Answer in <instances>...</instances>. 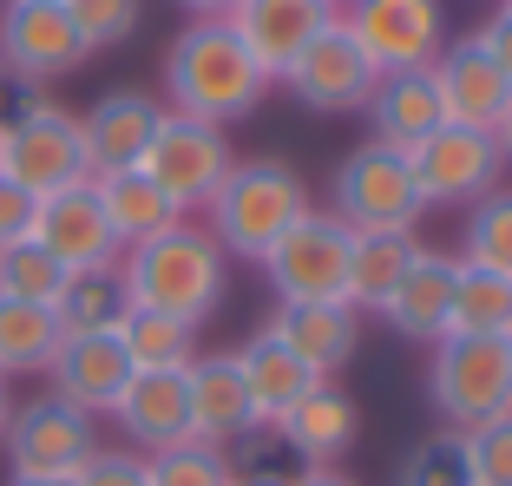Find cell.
I'll return each mask as SVG.
<instances>
[{"label": "cell", "mask_w": 512, "mask_h": 486, "mask_svg": "<svg viewBox=\"0 0 512 486\" xmlns=\"http://www.w3.org/2000/svg\"><path fill=\"white\" fill-rule=\"evenodd\" d=\"M375 79H381L375 60L355 46V33H348L342 14H335L316 40L302 46V60L283 73V86L296 92L309 112H362L368 92H375Z\"/></svg>", "instance_id": "cell-13"}, {"label": "cell", "mask_w": 512, "mask_h": 486, "mask_svg": "<svg viewBox=\"0 0 512 486\" xmlns=\"http://www.w3.org/2000/svg\"><path fill=\"white\" fill-rule=\"evenodd\" d=\"M499 7H512V0H499Z\"/></svg>", "instance_id": "cell-48"}, {"label": "cell", "mask_w": 512, "mask_h": 486, "mask_svg": "<svg viewBox=\"0 0 512 486\" xmlns=\"http://www.w3.org/2000/svg\"><path fill=\"white\" fill-rule=\"evenodd\" d=\"M414 257H421V237L414 230H355V250H348V303L362 309V316H381Z\"/></svg>", "instance_id": "cell-27"}, {"label": "cell", "mask_w": 512, "mask_h": 486, "mask_svg": "<svg viewBox=\"0 0 512 486\" xmlns=\"http://www.w3.org/2000/svg\"><path fill=\"white\" fill-rule=\"evenodd\" d=\"M414 184H421V204L440 211V204H480L486 191H499V171H506V152H499L493 132H473V125H440L434 138H421L414 152Z\"/></svg>", "instance_id": "cell-11"}, {"label": "cell", "mask_w": 512, "mask_h": 486, "mask_svg": "<svg viewBox=\"0 0 512 486\" xmlns=\"http://www.w3.org/2000/svg\"><path fill=\"white\" fill-rule=\"evenodd\" d=\"M119 270H125V289H132V309H165V316H184V322H197V329H204L230 296L224 243L204 224H191V217L158 230V237L138 243V250H125Z\"/></svg>", "instance_id": "cell-2"}, {"label": "cell", "mask_w": 512, "mask_h": 486, "mask_svg": "<svg viewBox=\"0 0 512 486\" xmlns=\"http://www.w3.org/2000/svg\"><path fill=\"white\" fill-rule=\"evenodd\" d=\"M112 335L125 342V355H132L138 375H151V368H191L197 355H204V342H197V322L165 316V309H125V322H119Z\"/></svg>", "instance_id": "cell-29"}, {"label": "cell", "mask_w": 512, "mask_h": 486, "mask_svg": "<svg viewBox=\"0 0 512 486\" xmlns=\"http://www.w3.org/2000/svg\"><path fill=\"white\" fill-rule=\"evenodd\" d=\"M33 217H40V198L20 191L14 178H0V250H7V243H27L33 237Z\"/></svg>", "instance_id": "cell-39"}, {"label": "cell", "mask_w": 512, "mask_h": 486, "mask_svg": "<svg viewBox=\"0 0 512 486\" xmlns=\"http://www.w3.org/2000/svg\"><path fill=\"white\" fill-rule=\"evenodd\" d=\"M329 20L335 14H329V7H316V0H237L230 27H237L243 46H250V60L263 66V79L276 86V79L302 60V46L316 40Z\"/></svg>", "instance_id": "cell-19"}, {"label": "cell", "mask_w": 512, "mask_h": 486, "mask_svg": "<svg viewBox=\"0 0 512 486\" xmlns=\"http://www.w3.org/2000/svg\"><path fill=\"white\" fill-rule=\"evenodd\" d=\"M453 257L473 263V270L512 276V184H499L480 204H467V230H460V250Z\"/></svg>", "instance_id": "cell-32"}, {"label": "cell", "mask_w": 512, "mask_h": 486, "mask_svg": "<svg viewBox=\"0 0 512 486\" xmlns=\"http://www.w3.org/2000/svg\"><path fill=\"white\" fill-rule=\"evenodd\" d=\"M132 355H125L119 335H60V349H53V362H46V395L73 401L79 414H112V401L125 395V381H132Z\"/></svg>", "instance_id": "cell-15"}, {"label": "cell", "mask_w": 512, "mask_h": 486, "mask_svg": "<svg viewBox=\"0 0 512 486\" xmlns=\"http://www.w3.org/2000/svg\"><path fill=\"white\" fill-rule=\"evenodd\" d=\"M460 441H467L473 486H512V414H499V421H480V427H467Z\"/></svg>", "instance_id": "cell-37"}, {"label": "cell", "mask_w": 512, "mask_h": 486, "mask_svg": "<svg viewBox=\"0 0 512 486\" xmlns=\"http://www.w3.org/2000/svg\"><path fill=\"white\" fill-rule=\"evenodd\" d=\"M92 60V46L66 20L60 0H0V73L14 86H53V79L79 73Z\"/></svg>", "instance_id": "cell-8"}, {"label": "cell", "mask_w": 512, "mask_h": 486, "mask_svg": "<svg viewBox=\"0 0 512 486\" xmlns=\"http://www.w3.org/2000/svg\"><path fill=\"white\" fill-rule=\"evenodd\" d=\"M394 486H473L460 427H434V434H421V441L394 460Z\"/></svg>", "instance_id": "cell-33"}, {"label": "cell", "mask_w": 512, "mask_h": 486, "mask_svg": "<svg viewBox=\"0 0 512 486\" xmlns=\"http://www.w3.org/2000/svg\"><path fill=\"white\" fill-rule=\"evenodd\" d=\"M204 211H211L204 230L224 243V257L263 263L283 243L289 224H302L316 211V198H309V178L296 165H283V158H237L224 171V184L204 198Z\"/></svg>", "instance_id": "cell-3"}, {"label": "cell", "mask_w": 512, "mask_h": 486, "mask_svg": "<svg viewBox=\"0 0 512 486\" xmlns=\"http://www.w3.org/2000/svg\"><path fill=\"white\" fill-rule=\"evenodd\" d=\"M158 119H165V99H151V92H138V86L99 92V99H92V112L79 119L86 152H92V171L138 165V158H145V145H151V132H158Z\"/></svg>", "instance_id": "cell-22"}, {"label": "cell", "mask_w": 512, "mask_h": 486, "mask_svg": "<svg viewBox=\"0 0 512 486\" xmlns=\"http://www.w3.org/2000/svg\"><path fill=\"white\" fill-rule=\"evenodd\" d=\"M66 20L79 27V40L92 46V53H106V46H125L138 33V20H145V0H60Z\"/></svg>", "instance_id": "cell-36"}, {"label": "cell", "mask_w": 512, "mask_h": 486, "mask_svg": "<svg viewBox=\"0 0 512 486\" xmlns=\"http://www.w3.org/2000/svg\"><path fill=\"white\" fill-rule=\"evenodd\" d=\"M440 427H480L512 414V335H440L427 362Z\"/></svg>", "instance_id": "cell-5"}, {"label": "cell", "mask_w": 512, "mask_h": 486, "mask_svg": "<svg viewBox=\"0 0 512 486\" xmlns=\"http://www.w3.org/2000/svg\"><path fill=\"white\" fill-rule=\"evenodd\" d=\"M473 40L486 46V60H493L499 73H506V86H512V7H493V14H486V27L473 33Z\"/></svg>", "instance_id": "cell-40"}, {"label": "cell", "mask_w": 512, "mask_h": 486, "mask_svg": "<svg viewBox=\"0 0 512 486\" xmlns=\"http://www.w3.org/2000/svg\"><path fill=\"white\" fill-rule=\"evenodd\" d=\"M7 421H14V395H7V375H0V434H7Z\"/></svg>", "instance_id": "cell-44"}, {"label": "cell", "mask_w": 512, "mask_h": 486, "mask_svg": "<svg viewBox=\"0 0 512 486\" xmlns=\"http://www.w3.org/2000/svg\"><path fill=\"white\" fill-rule=\"evenodd\" d=\"M125 309H132L125 270H119V263H99V270H73V276H66L53 316H60L66 335H112L125 322Z\"/></svg>", "instance_id": "cell-28"}, {"label": "cell", "mask_w": 512, "mask_h": 486, "mask_svg": "<svg viewBox=\"0 0 512 486\" xmlns=\"http://www.w3.org/2000/svg\"><path fill=\"white\" fill-rule=\"evenodd\" d=\"M60 316L40 303H7L0 296V375H46L53 349H60Z\"/></svg>", "instance_id": "cell-30"}, {"label": "cell", "mask_w": 512, "mask_h": 486, "mask_svg": "<svg viewBox=\"0 0 512 486\" xmlns=\"http://www.w3.org/2000/svg\"><path fill=\"white\" fill-rule=\"evenodd\" d=\"M33 243H40L46 257H60L66 270H99V263H119V237H112L106 211H99V198H92V178L73 184V191L40 198Z\"/></svg>", "instance_id": "cell-18"}, {"label": "cell", "mask_w": 512, "mask_h": 486, "mask_svg": "<svg viewBox=\"0 0 512 486\" xmlns=\"http://www.w3.org/2000/svg\"><path fill=\"white\" fill-rule=\"evenodd\" d=\"M14 99H20L14 112H0V125H7L0 178H14L20 191H33V198H53V191L86 184L92 178V152H86V132H79V112L40 99L33 86H20Z\"/></svg>", "instance_id": "cell-4"}, {"label": "cell", "mask_w": 512, "mask_h": 486, "mask_svg": "<svg viewBox=\"0 0 512 486\" xmlns=\"http://www.w3.org/2000/svg\"><path fill=\"white\" fill-rule=\"evenodd\" d=\"M447 335H512V276L460 263V276H453V309H447Z\"/></svg>", "instance_id": "cell-31"}, {"label": "cell", "mask_w": 512, "mask_h": 486, "mask_svg": "<svg viewBox=\"0 0 512 486\" xmlns=\"http://www.w3.org/2000/svg\"><path fill=\"white\" fill-rule=\"evenodd\" d=\"M73 486H145V454H132V447H92V460L73 473Z\"/></svg>", "instance_id": "cell-38"}, {"label": "cell", "mask_w": 512, "mask_h": 486, "mask_svg": "<svg viewBox=\"0 0 512 486\" xmlns=\"http://www.w3.org/2000/svg\"><path fill=\"white\" fill-rule=\"evenodd\" d=\"M329 211L348 230H414L427 217V204L407 152H388L381 138H362L355 152H342V165L329 178Z\"/></svg>", "instance_id": "cell-6"}, {"label": "cell", "mask_w": 512, "mask_h": 486, "mask_svg": "<svg viewBox=\"0 0 512 486\" xmlns=\"http://www.w3.org/2000/svg\"><path fill=\"white\" fill-rule=\"evenodd\" d=\"M178 7L191 20H230V14H237V0H178Z\"/></svg>", "instance_id": "cell-42"}, {"label": "cell", "mask_w": 512, "mask_h": 486, "mask_svg": "<svg viewBox=\"0 0 512 486\" xmlns=\"http://www.w3.org/2000/svg\"><path fill=\"white\" fill-rule=\"evenodd\" d=\"M493 138H499V152H506V165H512V106H506V119H499Z\"/></svg>", "instance_id": "cell-43"}, {"label": "cell", "mask_w": 512, "mask_h": 486, "mask_svg": "<svg viewBox=\"0 0 512 486\" xmlns=\"http://www.w3.org/2000/svg\"><path fill=\"white\" fill-rule=\"evenodd\" d=\"M230 165H237V152H230L224 125L184 119V112H165L158 132H151V145H145V158H138V171H145L171 204H184V211H197V204L211 198Z\"/></svg>", "instance_id": "cell-9"}, {"label": "cell", "mask_w": 512, "mask_h": 486, "mask_svg": "<svg viewBox=\"0 0 512 486\" xmlns=\"http://www.w3.org/2000/svg\"><path fill=\"white\" fill-rule=\"evenodd\" d=\"M112 421L125 427L132 454H165V447L191 441V368H151V375H132L125 395L112 401Z\"/></svg>", "instance_id": "cell-16"}, {"label": "cell", "mask_w": 512, "mask_h": 486, "mask_svg": "<svg viewBox=\"0 0 512 486\" xmlns=\"http://www.w3.org/2000/svg\"><path fill=\"white\" fill-rule=\"evenodd\" d=\"M66 263L60 257H46L40 243H7V250H0V296H7V303H40V309H53L60 303V289H66Z\"/></svg>", "instance_id": "cell-34"}, {"label": "cell", "mask_w": 512, "mask_h": 486, "mask_svg": "<svg viewBox=\"0 0 512 486\" xmlns=\"http://www.w3.org/2000/svg\"><path fill=\"white\" fill-rule=\"evenodd\" d=\"M342 27L355 33L375 73H407V66H434L447 46V14L440 0H348Z\"/></svg>", "instance_id": "cell-12"}, {"label": "cell", "mask_w": 512, "mask_h": 486, "mask_svg": "<svg viewBox=\"0 0 512 486\" xmlns=\"http://www.w3.org/2000/svg\"><path fill=\"white\" fill-rule=\"evenodd\" d=\"M145 486H237V467L211 441H178L165 454H145Z\"/></svg>", "instance_id": "cell-35"}, {"label": "cell", "mask_w": 512, "mask_h": 486, "mask_svg": "<svg viewBox=\"0 0 512 486\" xmlns=\"http://www.w3.org/2000/svg\"><path fill=\"white\" fill-rule=\"evenodd\" d=\"M348 250L355 230L335 211H309L302 224H289L283 243L263 257L276 303H348Z\"/></svg>", "instance_id": "cell-7"}, {"label": "cell", "mask_w": 512, "mask_h": 486, "mask_svg": "<svg viewBox=\"0 0 512 486\" xmlns=\"http://www.w3.org/2000/svg\"><path fill=\"white\" fill-rule=\"evenodd\" d=\"M7 486H73V480H33V473H14Z\"/></svg>", "instance_id": "cell-45"}, {"label": "cell", "mask_w": 512, "mask_h": 486, "mask_svg": "<svg viewBox=\"0 0 512 486\" xmlns=\"http://www.w3.org/2000/svg\"><path fill=\"white\" fill-rule=\"evenodd\" d=\"M0 447H7V467L14 473L73 480V473L92 460V447H99V427H92V414H79L73 401L33 395V401H14V421H7Z\"/></svg>", "instance_id": "cell-10"}, {"label": "cell", "mask_w": 512, "mask_h": 486, "mask_svg": "<svg viewBox=\"0 0 512 486\" xmlns=\"http://www.w3.org/2000/svg\"><path fill=\"white\" fill-rule=\"evenodd\" d=\"M316 7H329V14H342V7H348V0H316Z\"/></svg>", "instance_id": "cell-46"}, {"label": "cell", "mask_w": 512, "mask_h": 486, "mask_svg": "<svg viewBox=\"0 0 512 486\" xmlns=\"http://www.w3.org/2000/svg\"><path fill=\"white\" fill-rule=\"evenodd\" d=\"M0 152H7V125H0Z\"/></svg>", "instance_id": "cell-47"}, {"label": "cell", "mask_w": 512, "mask_h": 486, "mask_svg": "<svg viewBox=\"0 0 512 486\" xmlns=\"http://www.w3.org/2000/svg\"><path fill=\"white\" fill-rule=\"evenodd\" d=\"M263 92H270V79L250 60V46L237 40L230 20H191L165 46V112L230 132L237 119H250L263 106Z\"/></svg>", "instance_id": "cell-1"}, {"label": "cell", "mask_w": 512, "mask_h": 486, "mask_svg": "<svg viewBox=\"0 0 512 486\" xmlns=\"http://www.w3.org/2000/svg\"><path fill=\"white\" fill-rule=\"evenodd\" d=\"M92 198H99V211H106L112 237H119V257H125V250H138V243H151L158 230H171V224H184V217H191L184 204H171L138 165L92 171Z\"/></svg>", "instance_id": "cell-25"}, {"label": "cell", "mask_w": 512, "mask_h": 486, "mask_svg": "<svg viewBox=\"0 0 512 486\" xmlns=\"http://www.w3.org/2000/svg\"><path fill=\"white\" fill-rule=\"evenodd\" d=\"M427 73H434V92H440L447 125L499 132V119H506V106H512V86H506V73L486 60V46L473 40V33H467V40H453V46H440V60L427 66Z\"/></svg>", "instance_id": "cell-17"}, {"label": "cell", "mask_w": 512, "mask_h": 486, "mask_svg": "<svg viewBox=\"0 0 512 486\" xmlns=\"http://www.w3.org/2000/svg\"><path fill=\"white\" fill-rule=\"evenodd\" d=\"M453 276H460V257H453V250H427V243H421V257L407 263V276L394 283L381 322H388L401 342H421V349H434L440 335H447Z\"/></svg>", "instance_id": "cell-21"}, {"label": "cell", "mask_w": 512, "mask_h": 486, "mask_svg": "<svg viewBox=\"0 0 512 486\" xmlns=\"http://www.w3.org/2000/svg\"><path fill=\"white\" fill-rule=\"evenodd\" d=\"M276 441L283 454H296L302 467H342L362 441V401L348 395L342 381H316L296 408L276 421Z\"/></svg>", "instance_id": "cell-14"}, {"label": "cell", "mask_w": 512, "mask_h": 486, "mask_svg": "<svg viewBox=\"0 0 512 486\" xmlns=\"http://www.w3.org/2000/svg\"><path fill=\"white\" fill-rule=\"evenodd\" d=\"M237 355V375H243V395H250V414H256V427H276L289 408H296L309 388H316V368L302 362L296 349H289L283 335L263 322L256 335H243V349H230Z\"/></svg>", "instance_id": "cell-20"}, {"label": "cell", "mask_w": 512, "mask_h": 486, "mask_svg": "<svg viewBox=\"0 0 512 486\" xmlns=\"http://www.w3.org/2000/svg\"><path fill=\"white\" fill-rule=\"evenodd\" d=\"M256 427L250 395H243V375H237V355H197L191 362V441H211L230 447Z\"/></svg>", "instance_id": "cell-26"}, {"label": "cell", "mask_w": 512, "mask_h": 486, "mask_svg": "<svg viewBox=\"0 0 512 486\" xmlns=\"http://www.w3.org/2000/svg\"><path fill=\"white\" fill-rule=\"evenodd\" d=\"M270 329L283 335L322 381H335L355 362V349H362V309L355 303H283L270 316Z\"/></svg>", "instance_id": "cell-23"}, {"label": "cell", "mask_w": 512, "mask_h": 486, "mask_svg": "<svg viewBox=\"0 0 512 486\" xmlns=\"http://www.w3.org/2000/svg\"><path fill=\"white\" fill-rule=\"evenodd\" d=\"M289 486H362L355 473H342V467H302Z\"/></svg>", "instance_id": "cell-41"}, {"label": "cell", "mask_w": 512, "mask_h": 486, "mask_svg": "<svg viewBox=\"0 0 512 486\" xmlns=\"http://www.w3.org/2000/svg\"><path fill=\"white\" fill-rule=\"evenodd\" d=\"M362 112H368V125H375V138L388 145V152H414L421 138H434L440 125H447V112H440V92H434V73H427V66L381 73Z\"/></svg>", "instance_id": "cell-24"}]
</instances>
